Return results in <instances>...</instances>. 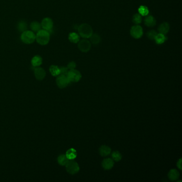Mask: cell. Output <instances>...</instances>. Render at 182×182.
<instances>
[{"mask_svg":"<svg viewBox=\"0 0 182 182\" xmlns=\"http://www.w3.org/2000/svg\"><path fill=\"white\" fill-rule=\"evenodd\" d=\"M78 32L82 38L88 39L93 34V30L91 26L88 24H82L78 27Z\"/></svg>","mask_w":182,"mask_h":182,"instance_id":"2","label":"cell"},{"mask_svg":"<svg viewBox=\"0 0 182 182\" xmlns=\"http://www.w3.org/2000/svg\"><path fill=\"white\" fill-rule=\"evenodd\" d=\"M99 154H100L101 156L105 157V156H108L111 153V148L108 146H106V145H102L99 148Z\"/></svg>","mask_w":182,"mask_h":182,"instance_id":"14","label":"cell"},{"mask_svg":"<svg viewBox=\"0 0 182 182\" xmlns=\"http://www.w3.org/2000/svg\"><path fill=\"white\" fill-rule=\"evenodd\" d=\"M168 176L171 181H174L179 179V173L176 169H172L170 170Z\"/></svg>","mask_w":182,"mask_h":182,"instance_id":"15","label":"cell"},{"mask_svg":"<svg viewBox=\"0 0 182 182\" xmlns=\"http://www.w3.org/2000/svg\"><path fill=\"white\" fill-rule=\"evenodd\" d=\"M157 34L158 33L155 30H151L147 33V36L149 39L154 40Z\"/></svg>","mask_w":182,"mask_h":182,"instance_id":"27","label":"cell"},{"mask_svg":"<svg viewBox=\"0 0 182 182\" xmlns=\"http://www.w3.org/2000/svg\"><path fill=\"white\" fill-rule=\"evenodd\" d=\"M90 40V43L94 45L98 44L101 41V36L98 34H92L91 36L89 38Z\"/></svg>","mask_w":182,"mask_h":182,"instance_id":"18","label":"cell"},{"mask_svg":"<svg viewBox=\"0 0 182 182\" xmlns=\"http://www.w3.org/2000/svg\"><path fill=\"white\" fill-rule=\"evenodd\" d=\"M132 20L134 24L138 25L142 23V16L140 15V13H136L133 17Z\"/></svg>","mask_w":182,"mask_h":182,"instance_id":"25","label":"cell"},{"mask_svg":"<svg viewBox=\"0 0 182 182\" xmlns=\"http://www.w3.org/2000/svg\"><path fill=\"white\" fill-rule=\"evenodd\" d=\"M112 158L115 161H120L122 159V156L118 151H114L112 154Z\"/></svg>","mask_w":182,"mask_h":182,"instance_id":"26","label":"cell"},{"mask_svg":"<svg viewBox=\"0 0 182 182\" xmlns=\"http://www.w3.org/2000/svg\"><path fill=\"white\" fill-rule=\"evenodd\" d=\"M70 82L66 75H59L56 80L57 85L61 89L66 87Z\"/></svg>","mask_w":182,"mask_h":182,"instance_id":"7","label":"cell"},{"mask_svg":"<svg viewBox=\"0 0 182 182\" xmlns=\"http://www.w3.org/2000/svg\"><path fill=\"white\" fill-rule=\"evenodd\" d=\"M67 76L71 82H77L79 81L82 78L81 73L75 69L68 71Z\"/></svg>","mask_w":182,"mask_h":182,"instance_id":"5","label":"cell"},{"mask_svg":"<svg viewBox=\"0 0 182 182\" xmlns=\"http://www.w3.org/2000/svg\"><path fill=\"white\" fill-rule=\"evenodd\" d=\"M36 35L34 33L31 31H25L23 32L21 35V40L26 44H31L35 41Z\"/></svg>","mask_w":182,"mask_h":182,"instance_id":"3","label":"cell"},{"mask_svg":"<svg viewBox=\"0 0 182 182\" xmlns=\"http://www.w3.org/2000/svg\"><path fill=\"white\" fill-rule=\"evenodd\" d=\"M76 66V63L75 62H71L68 63V64L67 65V68H68V69L71 70V69H75Z\"/></svg>","mask_w":182,"mask_h":182,"instance_id":"30","label":"cell"},{"mask_svg":"<svg viewBox=\"0 0 182 182\" xmlns=\"http://www.w3.org/2000/svg\"><path fill=\"white\" fill-rule=\"evenodd\" d=\"M181 160L182 159H181L179 160V161H178V163H177V167H178V168H179V169H180V170H181L182 169V166H181Z\"/></svg>","mask_w":182,"mask_h":182,"instance_id":"31","label":"cell"},{"mask_svg":"<svg viewBox=\"0 0 182 182\" xmlns=\"http://www.w3.org/2000/svg\"><path fill=\"white\" fill-rule=\"evenodd\" d=\"M31 28L35 32H38L41 28V25L38 22H33L31 24Z\"/></svg>","mask_w":182,"mask_h":182,"instance_id":"23","label":"cell"},{"mask_svg":"<svg viewBox=\"0 0 182 182\" xmlns=\"http://www.w3.org/2000/svg\"><path fill=\"white\" fill-rule=\"evenodd\" d=\"M170 29V25L168 23L164 22L160 25L158 27V31L159 33H161L163 34H166L169 32Z\"/></svg>","mask_w":182,"mask_h":182,"instance_id":"13","label":"cell"},{"mask_svg":"<svg viewBox=\"0 0 182 182\" xmlns=\"http://www.w3.org/2000/svg\"><path fill=\"white\" fill-rule=\"evenodd\" d=\"M27 24L24 22H21L18 24V29L20 32H24L26 31Z\"/></svg>","mask_w":182,"mask_h":182,"instance_id":"28","label":"cell"},{"mask_svg":"<svg viewBox=\"0 0 182 182\" xmlns=\"http://www.w3.org/2000/svg\"><path fill=\"white\" fill-rule=\"evenodd\" d=\"M34 74L38 80H42L46 76V72L42 68L36 67L34 69Z\"/></svg>","mask_w":182,"mask_h":182,"instance_id":"10","label":"cell"},{"mask_svg":"<svg viewBox=\"0 0 182 182\" xmlns=\"http://www.w3.org/2000/svg\"><path fill=\"white\" fill-rule=\"evenodd\" d=\"M114 161L113 160L111 159L110 158H107L104 159L102 162V167L105 170H110L113 168L114 166Z\"/></svg>","mask_w":182,"mask_h":182,"instance_id":"11","label":"cell"},{"mask_svg":"<svg viewBox=\"0 0 182 182\" xmlns=\"http://www.w3.org/2000/svg\"><path fill=\"white\" fill-rule=\"evenodd\" d=\"M144 23L147 27H152L156 25V20L152 16H147L144 19Z\"/></svg>","mask_w":182,"mask_h":182,"instance_id":"12","label":"cell"},{"mask_svg":"<svg viewBox=\"0 0 182 182\" xmlns=\"http://www.w3.org/2000/svg\"><path fill=\"white\" fill-rule=\"evenodd\" d=\"M65 166L67 172L71 175H74L78 173L80 170L78 163L73 160H69Z\"/></svg>","mask_w":182,"mask_h":182,"instance_id":"4","label":"cell"},{"mask_svg":"<svg viewBox=\"0 0 182 182\" xmlns=\"http://www.w3.org/2000/svg\"><path fill=\"white\" fill-rule=\"evenodd\" d=\"M130 34L135 39H140L143 34L142 27L139 25L133 26L130 29Z\"/></svg>","mask_w":182,"mask_h":182,"instance_id":"8","label":"cell"},{"mask_svg":"<svg viewBox=\"0 0 182 182\" xmlns=\"http://www.w3.org/2000/svg\"><path fill=\"white\" fill-rule=\"evenodd\" d=\"M138 12L141 16H147L149 13V10L147 7L144 6H142L138 9Z\"/></svg>","mask_w":182,"mask_h":182,"instance_id":"24","label":"cell"},{"mask_svg":"<svg viewBox=\"0 0 182 182\" xmlns=\"http://www.w3.org/2000/svg\"><path fill=\"white\" fill-rule=\"evenodd\" d=\"M60 68V75H66L68 73V69L67 67H61Z\"/></svg>","mask_w":182,"mask_h":182,"instance_id":"29","label":"cell"},{"mask_svg":"<svg viewBox=\"0 0 182 182\" xmlns=\"http://www.w3.org/2000/svg\"><path fill=\"white\" fill-rule=\"evenodd\" d=\"M69 160L68 159L66 156V155L62 154L58 156V162L59 164L61 166H66V165L67 163Z\"/></svg>","mask_w":182,"mask_h":182,"instance_id":"21","label":"cell"},{"mask_svg":"<svg viewBox=\"0 0 182 182\" xmlns=\"http://www.w3.org/2000/svg\"><path fill=\"white\" fill-rule=\"evenodd\" d=\"M31 63L33 66L38 67L42 64V59L39 56H36L33 58L31 61Z\"/></svg>","mask_w":182,"mask_h":182,"instance_id":"17","label":"cell"},{"mask_svg":"<svg viewBox=\"0 0 182 182\" xmlns=\"http://www.w3.org/2000/svg\"><path fill=\"white\" fill-rule=\"evenodd\" d=\"M66 156H67V158L69 160L74 159L77 156L76 151L73 148L69 149L66 152Z\"/></svg>","mask_w":182,"mask_h":182,"instance_id":"20","label":"cell"},{"mask_svg":"<svg viewBox=\"0 0 182 182\" xmlns=\"http://www.w3.org/2000/svg\"><path fill=\"white\" fill-rule=\"evenodd\" d=\"M36 40L38 43L41 45H46L50 40V34L49 32L46 30H40L36 35Z\"/></svg>","mask_w":182,"mask_h":182,"instance_id":"1","label":"cell"},{"mask_svg":"<svg viewBox=\"0 0 182 182\" xmlns=\"http://www.w3.org/2000/svg\"><path fill=\"white\" fill-rule=\"evenodd\" d=\"M68 39L71 42L77 43L80 41V36L76 33H71L68 36Z\"/></svg>","mask_w":182,"mask_h":182,"instance_id":"19","label":"cell"},{"mask_svg":"<svg viewBox=\"0 0 182 182\" xmlns=\"http://www.w3.org/2000/svg\"><path fill=\"white\" fill-rule=\"evenodd\" d=\"M167 39V38L165 34L159 33V34H157V35L154 39V40L158 44H161L166 41Z\"/></svg>","mask_w":182,"mask_h":182,"instance_id":"16","label":"cell"},{"mask_svg":"<svg viewBox=\"0 0 182 182\" xmlns=\"http://www.w3.org/2000/svg\"><path fill=\"white\" fill-rule=\"evenodd\" d=\"M91 46V43L88 40L83 39L78 41V48L81 52H88L90 50Z\"/></svg>","mask_w":182,"mask_h":182,"instance_id":"6","label":"cell"},{"mask_svg":"<svg viewBox=\"0 0 182 182\" xmlns=\"http://www.w3.org/2000/svg\"><path fill=\"white\" fill-rule=\"evenodd\" d=\"M41 27L43 29L49 32L51 31L53 27V22L50 18H45L42 20L41 23Z\"/></svg>","mask_w":182,"mask_h":182,"instance_id":"9","label":"cell"},{"mask_svg":"<svg viewBox=\"0 0 182 182\" xmlns=\"http://www.w3.org/2000/svg\"><path fill=\"white\" fill-rule=\"evenodd\" d=\"M49 70L51 74L54 76L60 75V68L57 66H55V65L51 66L50 67Z\"/></svg>","mask_w":182,"mask_h":182,"instance_id":"22","label":"cell"}]
</instances>
